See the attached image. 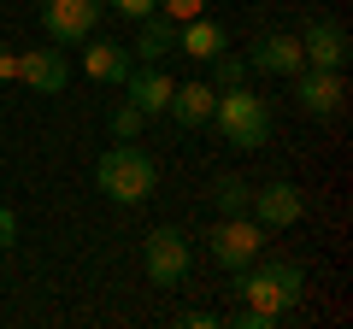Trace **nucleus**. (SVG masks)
I'll list each match as a JSON object with an SVG mask.
<instances>
[{"instance_id": "1", "label": "nucleus", "mask_w": 353, "mask_h": 329, "mask_svg": "<svg viewBox=\"0 0 353 329\" xmlns=\"http://www.w3.org/2000/svg\"><path fill=\"white\" fill-rule=\"evenodd\" d=\"M236 300L241 306H259V312L271 317H289L294 306L306 300V270L294 265V259H271V265H241L236 270Z\"/></svg>"}, {"instance_id": "2", "label": "nucleus", "mask_w": 353, "mask_h": 329, "mask_svg": "<svg viewBox=\"0 0 353 329\" xmlns=\"http://www.w3.org/2000/svg\"><path fill=\"white\" fill-rule=\"evenodd\" d=\"M94 182H101L106 200H118V206H141V200H153V182H159V171H153V159L136 147V141H118V147L101 153V164H94Z\"/></svg>"}, {"instance_id": "3", "label": "nucleus", "mask_w": 353, "mask_h": 329, "mask_svg": "<svg viewBox=\"0 0 353 329\" xmlns=\"http://www.w3.org/2000/svg\"><path fill=\"white\" fill-rule=\"evenodd\" d=\"M212 124L224 129L230 147H265L271 141V106L248 89H218V106H212Z\"/></svg>"}, {"instance_id": "4", "label": "nucleus", "mask_w": 353, "mask_h": 329, "mask_svg": "<svg viewBox=\"0 0 353 329\" xmlns=\"http://www.w3.org/2000/svg\"><path fill=\"white\" fill-rule=\"evenodd\" d=\"M265 235H271V229H265L259 217H241V212H230V217H218V224H212L206 247H212V259H218L224 270H241V265H253V259H259Z\"/></svg>"}, {"instance_id": "5", "label": "nucleus", "mask_w": 353, "mask_h": 329, "mask_svg": "<svg viewBox=\"0 0 353 329\" xmlns=\"http://www.w3.org/2000/svg\"><path fill=\"white\" fill-rule=\"evenodd\" d=\"M141 259H148V282L153 288H183V277H189V265H194L189 235H183L176 224L153 229V235L141 241Z\"/></svg>"}, {"instance_id": "6", "label": "nucleus", "mask_w": 353, "mask_h": 329, "mask_svg": "<svg viewBox=\"0 0 353 329\" xmlns=\"http://www.w3.org/2000/svg\"><path fill=\"white\" fill-rule=\"evenodd\" d=\"M101 6L106 0H41V30H48L59 47H83L101 24Z\"/></svg>"}, {"instance_id": "7", "label": "nucleus", "mask_w": 353, "mask_h": 329, "mask_svg": "<svg viewBox=\"0 0 353 329\" xmlns=\"http://www.w3.org/2000/svg\"><path fill=\"white\" fill-rule=\"evenodd\" d=\"M294 100H301V112H312V118H336L341 100H347V89H341V71L301 65V71H294Z\"/></svg>"}, {"instance_id": "8", "label": "nucleus", "mask_w": 353, "mask_h": 329, "mask_svg": "<svg viewBox=\"0 0 353 329\" xmlns=\"http://www.w3.org/2000/svg\"><path fill=\"white\" fill-rule=\"evenodd\" d=\"M301 53H306V65H318V71H341L347 53H353V41H347V30H341L336 18H312L306 36H301Z\"/></svg>"}, {"instance_id": "9", "label": "nucleus", "mask_w": 353, "mask_h": 329, "mask_svg": "<svg viewBox=\"0 0 353 329\" xmlns=\"http://www.w3.org/2000/svg\"><path fill=\"white\" fill-rule=\"evenodd\" d=\"M248 206H253V217H259L265 229H289V224L306 217V194L294 189V182H265Z\"/></svg>"}, {"instance_id": "10", "label": "nucleus", "mask_w": 353, "mask_h": 329, "mask_svg": "<svg viewBox=\"0 0 353 329\" xmlns=\"http://www.w3.org/2000/svg\"><path fill=\"white\" fill-rule=\"evenodd\" d=\"M301 65H306L301 36H259L248 53V71H265V76H294Z\"/></svg>"}, {"instance_id": "11", "label": "nucleus", "mask_w": 353, "mask_h": 329, "mask_svg": "<svg viewBox=\"0 0 353 329\" xmlns=\"http://www.w3.org/2000/svg\"><path fill=\"white\" fill-rule=\"evenodd\" d=\"M18 83H30L36 94H59L71 83V65L65 53H18Z\"/></svg>"}, {"instance_id": "12", "label": "nucleus", "mask_w": 353, "mask_h": 329, "mask_svg": "<svg viewBox=\"0 0 353 329\" xmlns=\"http://www.w3.org/2000/svg\"><path fill=\"white\" fill-rule=\"evenodd\" d=\"M124 89H130V106H141L148 118H159L165 106H171V89H176V83L159 71V65H141V71L124 76Z\"/></svg>"}, {"instance_id": "13", "label": "nucleus", "mask_w": 353, "mask_h": 329, "mask_svg": "<svg viewBox=\"0 0 353 329\" xmlns=\"http://www.w3.org/2000/svg\"><path fill=\"white\" fill-rule=\"evenodd\" d=\"M212 106H218L212 83H183V89H171V106H165V112L183 129H201V124H212Z\"/></svg>"}, {"instance_id": "14", "label": "nucleus", "mask_w": 353, "mask_h": 329, "mask_svg": "<svg viewBox=\"0 0 353 329\" xmlns=\"http://www.w3.org/2000/svg\"><path fill=\"white\" fill-rule=\"evenodd\" d=\"M176 53H189V59L212 65L218 53H224V24H212V18H189V24H176Z\"/></svg>"}, {"instance_id": "15", "label": "nucleus", "mask_w": 353, "mask_h": 329, "mask_svg": "<svg viewBox=\"0 0 353 329\" xmlns=\"http://www.w3.org/2000/svg\"><path fill=\"white\" fill-rule=\"evenodd\" d=\"M83 71L94 76V83H124V76H130V47L88 36V47H83Z\"/></svg>"}, {"instance_id": "16", "label": "nucleus", "mask_w": 353, "mask_h": 329, "mask_svg": "<svg viewBox=\"0 0 353 329\" xmlns=\"http://www.w3.org/2000/svg\"><path fill=\"white\" fill-rule=\"evenodd\" d=\"M165 53H176V24H171V18H159V12H153V18H141V36H136V59H141V65H159Z\"/></svg>"}, {"instance_id": "17", "label": "nucleus", "mask_w": 353, "mask_h": 329, "mask_svg": "<svg viewBox=\"0 0 353 329\" xmlns=\"http://www.w3.org/2000/svg\"><path fill=\"white\" fill-rule=\"evenodd\" d=\"M212 200H218V212H241V206H248L253 200V189H248V182H241V177H218V189H212Z\"/></svg>"}, {"instance_id": "18", "label": "nucleus", "mask_w": 353, "mask_h": 329, "mask_svg": "<svg viewBox=\"0 0 353 329\" xmlns=\"http://www.w3.org/2000/svg\"><path fill=\"white\" fill-rule=\"evenodd\" d=\"M141 124H148V112H141V106H130V100L112 112V136H118V141H136V136H141Z\"/></svg>"}, {"instance_id": "19", "label": "nucleus", "mask_w": 353, "mask_h": 329, "mask_svg": "<svg viewBox=\"0 0 353 329\" xmlns=\"http://www.w3.org/2000/svg\"><path fill=\"white\" fill-rule=\"evenodd\" d=\"M218 76H212V89H241V83H248V59H224V53H218Z\"/></svg>"}, {"instance_id": "20", "label": "nucleus", "mask_w": 353, "mask_h": 329, "mask_svg": "<svg viewBox=\"0 0 353 329\" xmlns=\"http://www.w3.org/2000/svg\"><path fill=\"white\" fill-rule=\"evenodd\" d=\"M201 12H206V0H159V18H171V24H189Z\"/></svg>"}, {"instance_id": "21", "label": "nucleus", "mask_w": 353, "mask_h": 329, "mask_svg": "<svg viewBox=\"0 0 353 329\" xmlns=\"http://www.w3.org/2000/svg\"><path fill=\"white\" fill-rule=\"evenodd\" d=\"M118 18H130V24H141V18H153L159 12V0H106Z\"/></svg>"}, {"instance_id": "22", "label": "nucleus", "mask_w": 353, "mask_h": 329, "mask_svg": "<svg viewBox=\"0 0 353 329\" xmlns=\"http://www.w3.org/2000/svg\"><path fill=\"white\" fill-rule=\"evenodd\" d=\"M230 323H236V329H277L283 317H271V312H259V306H241V312L230 317Z\"/></svg>"}, {"instance_id": "23", "label": "nucleus", "mask_w": 353, "mask_h": 329, "mask_svg": "<svg viewBox=\"0 0 353 329\" xmlns=\"http://www.w3.org/2000/svg\"><path fill=\"white\" fill-rule=\"evenodd\" d=\"M218 323H224L218 312H183L176 317V329H218Z\"/></svg>"}, {"instance_id": "24", "label": "nucleus", "mask_w": 353, "mask_h": 329, "mask_svg": "<svg viewBox=\"0 0 353 329\" xmlns=\"http://www.w3.org/2000/svg\"><path fill=\"white\" fill-rule=\"evenodd\" d=\"M12 241H18V217L6 212V206H0V253H6V247H12Z\"/></svg>"}, {"instance_id": "25", "label": "nucleus", "mask_w": 353, "mask_h": 329, "mask_svg": "<svg viewBox=\"0 0 353 329\" xmlns=\"http://www.w3.org/2000/svg\"><path fill=\"white\" fill-rule=\"evenodd\" d=\"M0 83H18V53L0 47Z\"/></svg>"}]
</instances>
